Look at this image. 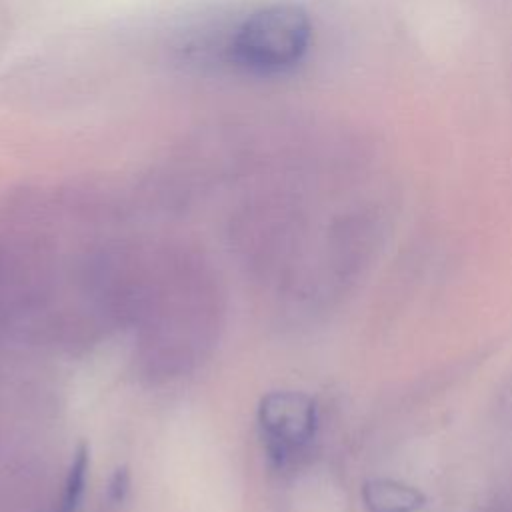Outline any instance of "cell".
<instances>
[{"instance_id": "7a4b0ae2", "label": "cell", "mask_w": 512, "mask_h": 512, "mask_svg": "<svg viewBox=\"0 0 512 512\" xmlns=\"http://www.w3.org/2000/svg\"><path fill=\"white\" fill-rule=\"evenodd\" d=\"M258 414L268 454L278 464L296 458L312 442L318 428L316 404L300 392L268 394Z\"/></svg>"}, {"instance_id": "277c9868", "label": "cell", "mask_w": 512, "mask_h": 512, "mask_svg": "<svg viewBox=\"0 0 512 512\" xmlns=\"http://www.w3.org/2000/svg\"><path fill=\"white\" fill-rule=\"evenodd\" d=\"M88 448L86 446H80L74 460H72V466H70V472H68V480H66V490H64V502H62V512H76L78 504H80V498H82V492H84V486H86V472H88Z\"/></svg>"}, {"instance_id": "6da1fadb", "label": "cell", "mask_w": 512, "mask_h": 512, "mask_svg": "<svg viewBox=\"0 0 512 512\" xmlns=\"http://www.w3.org/2000/svg\"><path fill=\"white\" fill-rule=\"evenodd\" d=\"M310 34V18L300 6L272 4L240 24L230 52L234 62L252 74H282L302 60Z\"/></svg>"}, {"instance_id": "3957f363", "label": "cell", "mask_w": 512, "mask_h": 512, "mask_svg": "<svg viewBox=\"0 0 512 512\" xmlns=\"http://www.w3.org/2000/svg\"><path fill=\"white\" fill-rule=\"evenodd\" d=\"M362 502L368 512H420L426 494L402 480L372 478L362 486Z\"/></svg>"}]
</instances>
